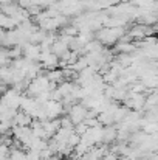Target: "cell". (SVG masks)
<instances>
[{"mask_svg":"<svg viewBox=\"0 0 158 160\" xmlns=\"http://www.w3.org/2000/svg\"><path fill=\"white\" fill-rule=\"evenodd\" d=\"M126 28H112V27H103L98 31H95V39L103 47H113L119 42V39L126 34Z\"/></svg>","mask_w":158,"mask_h":160,"instance_id":"1","label":"cell"},{"mask_svg":"<svg viewBox=\"0 0 158 160\" xmlns=\"http://www.w3.org/2000/svg\"><path fill=\"white\" fill-rule=\"evenodd\" d=\"M50 52H51L53 54H56L59 59L64 56V54H67L70 50H68V45L65 44V42H62V41H59L57 38H56V41L53 42L51 48H50Z\"/></svg>","mask_w":158,"mask_h":160,"instance_id":"2","label":"cell"},{"mask_svg":"<svg viewBox=\"0 0 158 160\" xmlns=\"http://www.w3.org/2000/svg\"><path fill=\"white\" fill-rule=\"evenodd\" d=\"M9 62H11V59H9V56H8V48L0 47V68L9 65Z\"/></svg>","mask_w":158,"mask_h":160,"instance_id":"3","label":"cell"},{"mask_svg":"<svg viewBox=\"0 0 158 160\" xmlns=\"http://www.w3.org/2000/svg\"><path fill=\"white\" fill-rule=\"evenodd\" d=\"M105 2H107V3H110V5H116V2H118V0H105Z\"/></svg>","mask_w":158,"mask_h":160,"instance_id":"4","label":"cell"}]
</instances>
